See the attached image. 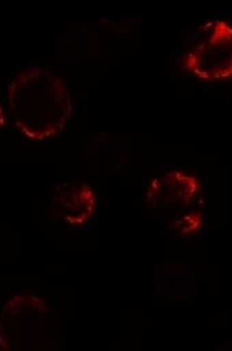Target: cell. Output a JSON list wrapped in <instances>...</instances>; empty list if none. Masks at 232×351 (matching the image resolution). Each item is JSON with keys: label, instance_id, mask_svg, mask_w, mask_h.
I'll list each match as a JSON object with an SVG mask.
<instances>
[{"label": "cell", "instance_id": "7a4b0ae2", "mask_svg": "<svg viewBox=\"0 0 232 351\" xmlns=\"http://www.w3.org/2000/svg\"><path fill=\"white\" fill-rule=\"evenodd\" d=\"M185 71L205 81L225 80L232 76V28L218 21L209 35L185 56Z\"/></svg>", "mask_w": 232, "mask_h": 351}, {"label": "cell", "instance_id": "6da1fadb", "mask_svg": "<svg viewBox=\"0 0 232 351\" xmlns=\"http://www.w3.org/2000/svg\"><path fill=\"white\" fill-rule=\"evenodd\" d=\"M8 97L16 125L36 140L60 131L72 112L68 88L47 71L27 73L11 86Z\"/></svg>", "mask_w": 232, "mask_h": 351}, {"label": "cell", "instance_id": "3957f363", "mask_svg": "<svg viewBox=\"0 0 232 351\" xmlns=\"http://www.w3.org/2000/svg\"><path fill=\"white\" fill-rule=\"evenodd\" d=\"M3 126V115L1 108H0V131H1V129Z\"/></svg>", "mask_w": 232, "mask_h": 351}]
</instances>
